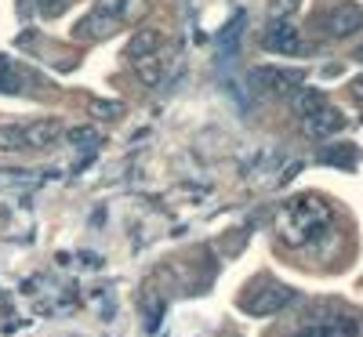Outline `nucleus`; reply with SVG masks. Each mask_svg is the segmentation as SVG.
<instances>
[{"label": "nucleus", "instance_id": "obj_3", "mask_svg": "<svg viewBox=\"0 0 363 337\" xmlns=\"http://www.w3.org/2000/svg\"><path fill=\"white\" fill-rule=\"evenodd\" d=\"M251 84H258L262 91L277 98H294L301 84H306V69H280V66H258L251 69Z\"/></svg>", "mask_w": 363, "mask_h": 337}, {"label": "nucleus", "instance_id": "obj_22", "mask_svg": "<svg viewBox=\"0 0 363 337\" xmlns=\"http://www.w3.org/2000/svg\"><path fill=\"white\" fill-rule=\"evenodd\" d=\"M356 62H363V44L356 47Z\"/></svg>", "mask_w": 363, "mask_h": 337}, {"label": "nucleus", "instance_id": "obj_21", "mask_svg": "<svg viewBox=\"0 0 363 337\" xmlns=\"http://www.w3.org/2000/svg\"><path fill=\"white\" fill-rule=\"evenodd\" d=\"M294 4H298V0H277V8H280V11H291Z\"/></svg>", "mask_w": 363, "mask_h": 337}, {"label": "nucleus", "instance_id": "obj_8", "mask_svg": "<svg viewBox=\"0 0 363 337\" xmlns=\"http://www.w3.org/2000/svg\"><path fill=\"white\" fill-rule=\"evenodd\" d=\"M58 135H62L58 120H33V124H26V149H48Z\"/></svg>", "mask_w": 363, "mask_h": 337}, {"label": "nucleus", "instance_id": "obj_9", "mask_svg": "<svg viewBox=\"0 0 363 337\" xmlns=\"http://www.w3.org/2000/svg\"><path fill=\"white\" fill-rule=\"evenodd\" d=\"M113 18L109 15H102V11H91L87 18H80L77 25H73V33L77 37H84V40H102V37H109L113 33Z\"/></svg>", "mask_w": 363, "mask_h": 337}, {"label": "nucleus", "instance_id": "obj_17", "mask_svg": "<svg viewBox=\"0 0 363 337\" xmlns=\"http://www.w3.org/2000/svg\"><path fill=\"white\" fill-rule=\"evenodd\" d=\"M240 29H244V15H236L233 25L225 29V37H222V44H229V51H236V44H240Z\"/></svg>", "mask_w": 363, "mask_h": 337}, {"label": "nucleus", "instance_id": "obj_18", "mask_svg": "<svg viewBox=\"0 0 363 337\" xmlns=\"http://www.w3.org/2000/svg\"><path fill=\"white\" fill-rule=\"evenodd\" d=\"M91 113H95V116H120V113H124V105H120V102H95V105H91Z\"/></svg>", "mask_w": 363, "mask_h": 337}, {"label": "nucleus", "instance_id": "obj_16", "mask_svg": "<svg viewBox=\"0 0 363 337\" xmlns=\"http://www.w3.org/2000/svg\"><path fill=\"white\" fill-rule=\"evenodd\" d=\"M69 142H73L77 149H95V145L102 142V131H99V127H73V131H69Z\"/></svg>", "mask_w": 363, "mask_h": 337}, {"label": "nucleus", "instance_id": "obj_15", "mask_svg": "<svg viewBox=\"0 0 363 337\" xmlns=\"http://www.w3.org/2000/svg\"><path fill=\"white\" fill-rule=\"evenodd\" d=\"M135 69H138V80H142L145 87H157V84H160V73H164V62L149 55V58H138Z\"/></svg>", "mask_w": 363, "mask_h": 337}, {"label": "nucleus", "instance_id": "obj_12", "mask_svg": "<svg viewBox=\"0 0 363 337\" xmlns=\"http://www.w3.org/2000/svg\"><path fill=\"white\" fill-rule=\"evenodd\" d=\"M160 29H138V33L128 40V58H149L160 47Z\"/></svg>", "mask_w": 363, "mask_h": 337}, {"label": "nucleus", "instance_id": "obj_1", "mask_svg": "<svg viewBox=\"0 0 363 337\" xmlns=\"http://www.w3.org/2000/svg\"><path fill=\"white\" fill-rule=\"evenodd\" d=\"M327 225H330V207L313 193L294 196L277 210V236L287 247H306L316 236H323Z\"/></svg>", "mask_w": 363, "mask_h": 337}, {"label": "nucleus", "instance_id": "obj_11", "mask_svg": "<svg viewBox=\"0 0 363 337\" xmlns=\"http://www.w3.org/2000/svg\"><path fill=\"white\" fill-rule=\"evenodd\" d=\"M320 164H330V167H345V171H352V167L359 164V149H356L352 142L327 145V149H320Z\"/></svg>", "mask_w": 363, "mask_h": 337}, {"label": "nucleus", "instance_id": "obj_6", "mask_svg": "<svg viewBox=\"0 0 363 337\" xmlns=\"http://www.w3.org/2000/svg\"><path fill=\"white\" fill-rule=\"evenodd\" d=\"M306 135L309 138H316V142H323V138H330V135H338L342 127H345V116L338 113V109H330V105H323L320 113H313V116H306Z\"/></svg>", "mask_w": 363, "mask_h": 337}, {"label": "nucleus", "instance_id": "obj_19", "mask_svg": "<svg viewBox=\"0 0 363 337\" xmlns=\"http://www.w3.org/2000/svg\"><path fill=\"white\" fill-rule=\"evenodd\" d=\"M66 8V0H40V15H58V11H62Z\"/></svg>", "mask_w": 363, "mask_h": 337}, {"label": "nucleus", "instance_id": "obj_10", "mask_svg": "<svg viewBox=\"0 0 363 337\" xmlns=\"http://www.w3.org/2000/svg\"><path fill=\"white\" fill-rule=\"evenodd\" d=\"M294 337H359V326L349 319H330V323H313L306 330H298Z\"/></svg>", "mask_w": 363, "mask_h": 337}, {"label": "nucleus", "instance_id": "obj_7", "mask_svg": "<svg viewBox=\"0 0 363 337\" xmlns=\"http://www.w3.org/2000/svg\"><path fill=\"white\" fill-rule=\"evenodd\" d=\"M29 84H33V76L22 66H15L8 55H0V91H4V95H22Z\"/></svg>", "mask_w": 363, "mask_h": 337}, {"label": "nucleus", "instance_id": "obj_13", "mask_svg": "<svg viewBox=\"0 0 363 337\" xmlns=\"http://www.w3.org/2000/svg\"><path fill=\"white\" fill-rule=\"evenodd\" d=\"M291 105H294V113L301 120H306V116H313V113H320L327 105V95H323V91H316V87H301L298 95L291 98Z\"/></svg>", "mask_w": 363, "mask_h": 337}, {"label": "nucleus", "instance_id": "obj_4", "mask_svg": "<svg viewBox=\"0 0 363 337\" xmlns=\"http://www.w3.org/2000/svg\"><path fill=\"white\" fill-rule=\"evenodd\" d=\"M262 47L272 51V55H301L306 44H301V33L294 29V22L287 18H272L262 33Z\"/></svg>", "mask_w": 363, "mask_h": 337}, {"label": "nucleus", "instance_id": "obj_14", "mask_svg": "<svg viewBox=\"0 0 363 337\" xmlns=\"http://www.w3.org/2000/svg\"><path fill=\"white\" fill-rule=\"evenodd\" d=\"M22 149H26V127L22 124L0 127V152H22Z\"/></svg>", "mask_w": 363, "mask_h": 337}, {"label": "nucleus", "instance_id": "obj_2", "mask_svg": "<svg viewBox=\"0 0 363 337\" xmlns=\"http://www.w3.org/2000/svg\"><path fill=\"white\" fill-rule=\"evenodd\" d=\"M294 301V290L277 283V280H269V275H262V280H255L244 297H240V309H244L247 316H272V312H280L284 304Z\"/></svg>", "mask_w": 363, "mask_h": 337}, {"label": "nucleus", "instance_id": "obj_5", "mask_svg": "<svg viewBox=\"0 0 363 337\" xmlns=\"http://www.w3.org/2000/svg\"><path fill=\"white\" fill-rule=\"evenodd\" d=\"M359 25H363V11H359V4H352V0L335 4L323 15V29L330 37H352V33H359Z\"/></svg>", "mask_w": 363, "mask_h": 337}, {"label": "nucleus", "instance_id": "obj_20", "mask_svg": "<svg viewBox=\"0 0 363 337\" xmlns=\"http://www.w3.org/2000/svg\"><path fill=\"white\" fill-rule=\"evenodd\" d=\"M349 95H352L356 102H363V73H359V76H356V80L349 84Z\"/></svg>", "mask_w": 363, "mask_h": 337}]
</instances>
